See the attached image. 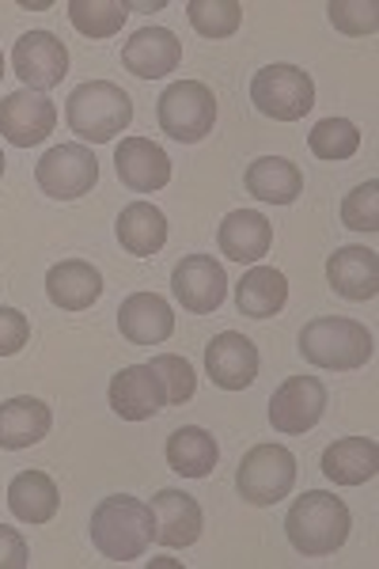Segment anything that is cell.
Wrapping results in <instances>:
<instances>
[{
	"instance_id": "37",
	"label": "cell",
	"mask_w": 379,
	"mask_h": 569,
	"mask_svg": "<svg viewBox=\"0 0 379 569\" xmlns=\"http://www.w3.org/2000/svg\"><path fill=\"white\" fill-rule=\"evenodd\" d=\"M0 77H4V53H0Z\"/></svg>"
},
{
	"instance_id": "26",
	"label": "cell",
	"mask_w": 379,
	"mask_h": 569,
	"mask_svg": "<svg viewBox=\"0 0 379 569\" xmlns=\"http://www.w3.org/2000/svg\"><path fill=\"white\" fill-rule=\"evenodd\" d=\"M236 305L243 316L251 319H270L281 316V308L289 305V281L273 266H255L243 273V281L236 284Z\"/></svg>"
},
{
	"instance_id": "24",
	"label": "cell",
	"mask_w": 379,
	"mask_h": 569,
	"mask_svg": "<svg viewBox=\"0 0 379 569\" xmlns=\"http://www.w3.org/2000/svg\"><path fill=\"white\" fill-rule=\"evenodd\" d=\"M58 505H61L58 482L46 471H20L12 486H8V509L23 525H50L58 517Z\"/></svg>"
},
{
	"instance_id": "4",
	"label": "cell",
	"mask_w": 379,
	"mask_h": 569,
	"mask_svg": "<svg viewBox=\"0 0 379 569\" xmlns=\"http://www.w3.org/2000/svg\"><path fill=\"white\" fill-rule=\"evenodd\" d=\"M64 118H69V130L77 133L80 141L107 144L122 130H129V122H133V103H129L126 91L118 84H110V80H88V84H80L69 96Z\"/></svg>"
},
{
	"instance_id": "16",
	"label": "cell",
	"mask_w": 379,
	"mask_h": 569,
	"mask_svg": "<svg viewBox=\"0 0 379 569\" xmlns=\"http://www.w3.org/2000/svg\"><path fill=\"white\" fill-rule=\"evenodd\" d=\"M168 402L163 383L148 365H129L110 380V410L126 421H148L156 418Z\"/></svg>"
},
{
	"instance_id": "38",
	"label": "cell",
	"mask_w": 379,
	"mask_h": 569,
	"mask_svg": "<svg viewBox=\"0 0 379 569\" xmlns=\"http://www.w3.org/2000/svg\"><path fill=\"white\" fill-rule=\"evenodd\" d=\"M0 176H4V152H0Z\"/></svg>"
},
{
	"instance_id": "30",
	"label": "cell",
	"mask_w": 379,
	"mask_h": 569,
	"mask_svg": "<svg viewBox=\"0 0 379 569\" xmlns=\"http://www.w3.org/2000/svg\"><path fill=\"white\" fill-rule=\"evenodd\" d=\"M187 16L201 39H228L243 23V4L239 0H190Z\"/></svg>"
},
{
	"instance_id": "32",
	"label": "cell",
	"mask_w": 379,
	"mask_h": 569,
	"mask_svg": "<svg viewBox=\"0 0 379 569\" xmlns=\"http://www.w3.org/2000/svg\"><path fill=\"white\" fill-rule=\"evenodd\" d=\"M148 369L160 376L163 395H168V402H174V407L190 402V399H193V391H198V376H193L187 357L160 353V357H152V365H148Z\"/></svg>"
},
{
	"instance_id": "25",
	"label": "cell",
	"mask_w": 379,
	"mask_h": 569,
	"mask_svg": "<svg viewBox=\"0 0 379 569\" xmlns=\"http://www.w3.org/2000/svg\"><path fill=\"white\" fill-rule=\"evenodd\" d=\"M247 194L258 201H270V206H292L303 194V171L296 168L285 156H262L247 168Z\"/></svg>"
},
{
	"instance_id": "17",
	"label": "cell",
	"mask_w": 379,
	"mask_h": 569,
	"mask_svg": "<svg viewBox=\"0 0 379 569\" xmlns=\"http://www.w3.org/2000/svg\"><path fill=\"white\" fill-rule=\"evenodd\" d=\"M118 330L133 346H160L174 335V311L160 292H133L118 308Z\"/></svg>"
},
{
	"instance_id": "21",
	"label": "cell",
	"mask_w": 379,
	"mask_h": 569,
	"mask_svg": "<svg viewBox=\"0 0 379 569\" xmlns=\"http://www.w3.org/2000/svg\"><path fill=\"white\" fill-rule=\"evenodd\" d=\"M220 254L232 262H258L262 254H270L273 243V224L255 209H236V213L225 217L217 232Z\"/></svg>"
},
{
	"instance_id": "7",
	"label": "cell",
	"mask_w": 379,
	"mask_h": 569,
	"mask_svg": "<svg viewBox=\"0 0 379 569\" xmlns=\"http://www.w3.org/2000/svg\"><path fill=\"white\" fill-rule=\"evenodd\" d=\"M251 103L273 122H300L316 107V84L296 66H266L251 80Z\"/></svg>"
},
{
	"instance_id": "31",
	"label": "cell",
	"mask_w": 379,
	"mask_h": 569,
	"mask_svg": "<svg viewBox=\"0 0 379 569\" xmlns=\"http://www.w3.org/2000/svg\"><path fill=\"white\" fill-rule=\"evenodd\" d=\"M308 144L319 160L338 163V160H349V156L360 149V130L349 118H327V122H319L316 130L308 133Z\"/></svg>"
},
{
	"instance_id": "23",
	"label": "cell",
	"mask_w": 379,
	"mask_h": 569,
	"mask_svg": "<svg viewBox=\"0 0 379 569\" xmlns=\"http://www.w3.org/2000/svg\"><path fill=\"white\" fill-rule=\"evenodd\" d=\"M322 475L338 486H360L379 475V445L372 437H341L322 452Z\"/></svg>"
},
{
	"instance_id": "34",
	"label": "cell",
	"mask_w": 379,
	"mask_h": 569,
	"mask_svg": "<svg viewBox=\"0 0 379 569\" xmlns=\"http://www.w3.org/2000/svg\"><path fill=\"white\" fill-rule=\"evenodd\" d=\"M327 16L341 34H372L379 27L376 0H330Z\"/></svg>"
},
{
	"instance_id": "5",
	"label": "cell",
	"mask_w": 379,
	"mask_h": 569,
	"mask_svg": "<svg viewBox=\"0 0 379 569\" xmlns=\"http://www.w3.org/2000/svg\"><path fill=\"white\" fill-rule=\"evenodd\" d=\"M156 118L171 141L198 144L201 137L212 133V122H217V96L201 80H179L160 96Z\"/></svg>"
},
{
	"instance_id": "10",
	"label": "cell",
	"mask_w": 379,
	"mask_h": 569,
	"mask_svg": "<svg viewBox=\"0 0 379 569\" xmlns=\"http://www.w3.org/2000/svg\"><path fill=\"white\" fill-rule=\"evenodd\" d=\"M53 126H58V107L42 91L20 88L0 99V137L12 141L16 149L42 144L53 133Z\"/></svg>"
},
{
	"instance_id": "12",
	"label": "cell",
	"mask_w": 379,
	"mask_h": 569,
	"mask_svg": "<svg viewBox=\"0 0 379 569\" xmlns=\"http://www.w3.org/2000/svg\"><path fill=\"white\" fill-rule=\"evenodd\" d=\"M171 292L182 308L193 311V316H209V311H217L228 297L225 266L212 259V254H187L171 273Z\"/></svg>"
},
{
	"instance_id": "18",
	"label": "cell",
	"mask_w": 379,
	"mask_h": 569,
	"mask_svg": "<svg viewBox=\"0 0 379 569\" xmlns=\"http://www.w3.org/2000/svg\"><path fill=\"white\" fill-rule=\"evenodd\" d=\"M182 42L174 39L168 27H144L122 46V66L141 80H160L179 69Z\"/></svg>"
},
{
	"instance_id": "2",
	"label": "cell",
	"mask_w": 379,
	"mask_h": 569,
	"mask_svg": "<svg viewBox=\"0 0 379 569\" xmlns=\"http://www.w3.org/2000/svg\"><path fill=\"white\" fill-rule=\"evenodd\" d=\"M349 509L346 501L335 498L327 490H308L303 498L292 501L285 531H289V543L300 550L303 558H327L349 539Z\"/></svg>"
},
{
	"instance_id": "6",
	"label": "cell",
	"mask_w": 379,
	"mask_h": 569,
	"mask_svg": "<svg viewBox=\"0 0 379 569\" xmlns=\"http://www.w3.org/2000/svg\"><path fill=\"white\" fill-rule=\"evenodd\" d=\"M296 486V456L285 445H255L239 460L236 490L251 505H277Z\"/></svg>"
},
{
	"instance_id": "19",
	"label": "cell",
	"mask_w": 379,
	"mask_h": 569,
	"mask_svg": "<svg viewBox=\"0 0 379 569\" xmlns=\"http://www.w3.org/2000/svg\"><path fill=\"white\" fill-rule=\"evenodd\" d=\"M327 281L341 300H376L379 254L372 247H338L327 259Z\"/></svg>"
},
{
	"instance_id": "20",
	"label": "cell",
	"mask_w": 379,
	"mask_h": 569,
	"mask_svg": "<svg viewBox=\"0 0 379 569\" xmlns=\"http://www.w3.org/2000/svg\"><path fill=\"white\" fill-rule=\"evenodd\" d=\"M46 297L61 311H84L103 297V273L84 259H64L46 273Z\"/></svg>"
},
{
	"instance_id": "8",
	"label": "cell",
	"mask_w": 379,
	"mask_h": 569,
	"mask_svg": "<svg viewBox=\"0 0 379 569\" xmlns=\"http://www.w3.org/2000/svg\"><path fill=\"white\" fill-rule=\"evenodd\" d=\"M34 179H39L42 194L58 201H77L91 194V187L99 182V160L84 144H58L39 160Z\"/></svg>"
},
{
	"instance_id": "1",
	"label": "cell",
	"mask_w": 379,
	"mask_h": 569,
	"mask_svg": "<svg viewBox=\"0 0 379 569\" xmlns=\"http://www.w3.org/2000/svg\"><path fill=\"white\" fill-rule=\"evenodd\" d=\"M91 543L110 562H137L152 543V509L129 493L103 498L91 512Z\"/></svg>"
},
{
	"instance_id": "29",
	"label": "cell",
	"mask_w": 379,
	"mask_h": 569,
	"mask_svg": "<svg viewBox=\"0 0 379 569\" xmlns=\"http://www.w3.org/2000/svg\"><path fill=\"white\" fill-rule=\"evenodd\" d=\"M129 4L122 0H69V20L84 39H110L122 31Z\"/></svg>"
},
{
	"instance_id": "3",
	"label": "cell",
	"mask_w": 379,
	"mask_h": 569,
	"mask_svg": "<svg viewBox=\"0 0 379 569\" xmlns=\"http://www.w3.org/2000/svg\"><path fill=\"white\" fill-rule=\"evenodd\" d=\"M372 330L365 323H353V319L341 316H322L303 323L300 330V353L308 365L327 372H353L365 369L372 361Z\"/></svg>"
},
{
	"instance_id": "28",
	"label": "cell",
	"mask_w": 379,
	"mask_h": 569,
	"mask_svg": "<svg viewBox=\"0 0 379 569\" xmlns=\"http://www.w3.org/2000/svg\"><path fill=\"white\" fill-rule=\"evenodd\" d=\"M217 460H220V448L206 429L182 426L168 437V463L182 479H209Z\"/></svg>"
},
{
	"instance_id": "33",
	"label": "cell",
	"mask_w": 379,
	"mask_h": 569,
	"mask_svg": "<svg viewBox=\"0 0 379 569\" xmlns=\"http://www.w3.org/2000/svg\"><path fill=\"white\" fill-rule=\"evenodd\" d=\"M341 224L353 232H379V182L368 179L357 190H349L341 201Z\"/></svg>"
},
{
	"instance_id": "35",
	"label": "cell",
	"mask_w": 379,
	"mask_h": 569,
	"mask_svg": "<svg viewBox=\"0 0 379 569\" xmlns=\"http://www.w3.org/2000/svg\"><path fill=\"white\" fill-rule=\"evenodd\" d=\"M31 338V319L16 308H0V357L20 353Z\"/></svg>"
},
{
	"instance_id": "13",
	"label": "cell",
	"mask_w": 379,
	"mask_h": 569,
	"mask_svg": "<svg viewBox=\"0 0 379 569\" xmlns=\"http://www.w3.org/2000/svg\"><path fill=\"white\" fill-rule=\"evenodd\" d=\"M206 372L217 388L225 391H243L258 380V350L251 338L225 330L206 346Z\"/></svg>"
},
{
	"instance_id": "22",
	"label": "cell",
	"mask_w": 379,
	"mask_h": 569,
	"mask_svg": "<svg viewBox=\"0 0 379 569\" xmlns=\"http://www.w3.org/2000/svg\"><path fill=\"white\" fill-rule=\"evenodd\" d=\"M53 415L42 399H31V395H20V399L0 402V448L8 452H20V448H31L50 433Z\"/></svg>"
},
{
	"instance_id": "36",
	"label": "cell",
	"mask_w": 379,
	"mask_h": 569,
	"mask_svg": "<svg viewBox=\"0 0 379 569\" xmlns=\"http://www.w3.org/2000/svg\"><path fill=\"white\" fill-rule=\"evenodd\" d=\"M31 566V550H27V539L16 528L0 525V569H27Z\"/></svg>"
},
{
	"instance_id": "27",
	"label": "cell",
	"mask_w": 379,
	"mask_h": 569,
	"mask_svg": "<svg viewBox=\"0 0 379 569\" xmlns=\"http://www.w3.org/2000/svg\"><path fill=\"white\" fill-rule=\"evenodd\" d=\"M118 243L126 247L129 254H160L163 243H168V217L160 213L148 201H133V206L122 209L118 217Z\"/></svg>"
},
{
	"instance_id": "14",
	"label": "cell",
	"mask_w": 379,
	"mask_h": 569,
	"mask_svg": "<svg viewBox=\"0 0 379 569\" xmlns=\"http://www.w3.org/2000/svg\"><path fill=\"white\" fill-rule=\"evenodd\" d=\"M114 168L122 187H129L133 194H156L171 182V160L148 137H126L114 152Z\"/></svg>"
},
{
	"instance_id": "9",
	"label": "cell",
	"mask_w": 379,
	"mask_h": 569,
	"mask_svg": "<svg viewBox=\"0 0 379 569\" xmlns=\"http://www.w3.org/2000/svg\"><path fill=\"white\" fill-rule=\"evenodd\" d=\"M322 415H327V388L316 376H289L270 399V426L285 437L316 429Z\"/></svg>"
},
{
	"instance_id": "15",
	"label": "cell",
	"mask_w": 379,
	"mask_h": 569,
	"mask_svg": "<svg viewBox=\"0 0 379 569\" xmlns=\"http://www.w3.org/2000/svg\"><path fill=\"white\" fill-rule=\"evenodd\" d=\"M148 509H152V539L160 547H190L206 528L201 505L182 490H160Z\"/></svg>"
},
{
	"instance_id": "11",
	"label": "cell",
	"mask_w": 379,
	"mask_h": 569,
	"mask_svg": "<svg viewBox=\"0 0 379 569\" xmlns=\"http://www.w3.org/2000/svg\"><path fill=\"white\" fill-rule=\"evenodd\" d=\"M12 69L31 91H50L69 77V50L58 34L50 31H27L12 50Z\"/></svg>"
}]
</instances>
